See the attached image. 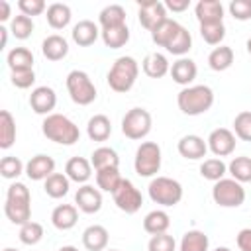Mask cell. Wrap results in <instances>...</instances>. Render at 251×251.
<instances>
[{
	"label": "cell",
	"mask_w": 251,
	"mask_h": 251,
	"mask_svg": "<svg viewBox=\"0 0 251 251\" xmlns=\"http://www.w3.org/2000/svg\"><path fill=\"white\" fill-rule=\"evenodd\" d=\"M4 214L16 226H24L31 220V194L24 182L16 180L8 186L6 202H4Z\"/></svg>",
	"instance_id": "6da1fadb"
},
{
	"label": "cell",
	"mask_w": 251,
	"mask_h": 251,
	"mask_svg": "<svg viewBox=\"0 0 251 251\" xmlns=\"http://www.w3.org/2000/svg\"><path fill=\"white\" fill-rule=\"evenodd\" d=\"M176 106L184 116H202L214 106V90L208 84H192L176 94Z\"/></svg>",
	"instance_id": "7a4b0ae2"
},
{
	"label": "cell",
	"mask_w": 251,
	"mask_h": 251,
	"mask_svg": "<svg viewBox=\"0 0 251 251\" xmlns=\"http://www.w3.org/2000/svg\"><path fill=\"white\" fill-rule=\"evenodd\" d=\"M41 131L49 141L59 143V145H75L80 139L78 126L65 114L53 112V114L45 116L41 122Z\"/></svg>",
	"instance_id": "3957f363"
},
{
	"label": "cell",
	"mask_w": 251,
	"mask_h": 251,
	"mask_svg": "<svg viewBox=\"0 0 251 251\" xmlns=\"http://www.w3.org/2000/svg\"><path fill=\"white\" fill-rule=\"evenodd\" d=\"M137 76H139V63L133 57L124 55L112 63V67L106 75V82L114 92L124 94L133 88Z\"/></svg>",
	"instance_id": "277c9868"
},
{
	"label": "cell",
	"mask_w": 251,
	"mask_h": 251,
	"mask_svg": "<svg viewBox=\"0 0 251 251\" xmlns=\"http://www.w3.org/2000/svg\"><path fill=\"white\" fill-rule=\"evenodd\" d=\"M149 198L165 208L176 206L182 200V184L171 176H153L147 186Z\"/></svg>",
	"instance_id": "5b68a950"
},
{
	"label": "cell",
	"mask_w": 251,
	"mask_h": 251,
	"mask_svg": "<svg viewBox=\"0 0 251 251\" xmlns=\"http://www.w3.org/2000/svg\"><path fill=\"white\" fill-rule=\"evenodd\" d=\"M67 92L71 96V100L78 106H88L96 100L98 92H96V86L90 78V75L86 71H80V69H75L67 75Z\"/></svg>",
	"instance_id": "8992f818"
},
{
	"label": "cell",
	"mask_w": 251,
	"mask_h": 251,
	"mask_svg": "<svg viewBox=\"0 0 251 251\" xmlns=\"http://www.w3.org/2000/svg\"><path fill=\"white\" fill-rule=\"evenodd\" d=\"M161 163H163V153L159 143L155 141H141V145L135 151L133 157V169L139 176L151 178L157 176V173L161 171Z\"/></svg>",
	"instance_id": "52a82bcc"
},
{
	"label": "cell",
	"mask_w": 251,
	"mask_h": 251,
	"mask_svg": "<svg viewBox=\"0 0 251 251\" xmlns=\"http://www.w3.org/2000/svg\"><path fill=\"white\" fill-rule=\"evenodd\" d=\"M151 126H153V118H151L149 110L139 108V106L127 110L126 116L122 118V133L133 141L147 137L151 131Z\"/></svg>",
	"instance_id": "ba28073f"
},
{
	"label": "cell",
	"mask_w": 251,
	"mask_h": 251,
	"mask_svg": "<svg viewBox=\"0 0 251 251\" xmlns=\"http://www.w3.org/2000/svg\"><path fill=\"white\" fill-rule=\"evenodd\" d=\"M212 200L222 208H239L245 202V188L235 178H222L212 186Z\"/></svg>",
	"instance_id": "9c48e42d"
},
{
	"label": "cell",
	"mask_w": 251,
	"mask_h": 251,
	"mask_svg": "<svg viewBox=\"0 0 251 251\" xmlns=\"http://www.w3.org/2000/svg\"><path fill=\"white\" fill-rule=\"evenodd\" d=\"M114 198V204L118 206V210L126 212V214H135L139 212L141 204H143V196L141 192L137 190V186L129 180V178H122L120 186L114 190L112 194Z\"/></svg>",
	"instance_id": "30bf717a"
},
{
	"label": "cell",
	"mask_w": 251,
	"mask_h": 251,
	"mask_svg": "<svg viewBox=\"0 0 251 251\" xmlns=\"http://www.w3.org/2000/svg\"><path fill=\"white\" fill-rule=\"evenodd\" d=\"M206 143H208V151H210L214 157H220V159H222V157H227V155H231V153L235 151L237 137H235V133H233L231 129H227V127H216V129L210 131Z\"/></svg>",
	"instance_id": "8fae6325"
},
{
	"label": "cell",
	"mask_w": 251,
	"mask_h": 251,
	"mask_svg": "<svg viewBox=\"0 0 251 251\" xmlns=\"http://www.w3.org/2000/svg\"><path fill=\"white\" fill-rule=\"evenodd\" d=\"M167 8L161 0H147V2H141L139 8H137V20L141 24V27H145L149 33L161 25L165 20H167Z\"/></svg>",
	"instance_id": "7c38bea8"
},
{
	"label": "cell",
	"mask_w": 251,
	"mask_h": 251,
	"mask_svg": "<svg viewBox=\"0 0 251 251\" xmlns=\"http://www.w3.org/2000/svg\"><path fill=\"white\" fill-rule=\"evenodd\" d=\"M29 106L35 114L39 116H49L53 114L55 106H57V94L51 86L43 84V86H35L29 94Z\"/></svg>",
	"instance_id": "4fadbf2b"
},
{
	"label": "cell",
	"mask_w": 251,
	"mask_h": 251,
	"mask_svg": "<svg viewBox=\"0 0 251 251\" xmlns=\"http://www.w3.org/2000/svg\"><path fill=\"white\" fill-rule=\"evenodd\" d=\"M75 206L84 214H96L102 208V190L92 184H80L75 192Z\"/></svg>",
	"instance_id": "5bb4252c"
},
{
	"label": "cell",
	"mask_w": 251,
	"mask_h": 251,
	"mask_svg": "<svg viewBox=\"0 0 251 251\" xmlns=\"http://www.w3.org/2000/svg\"><path fill=\"white\" fill-rule=\"evenodd\" d=\"M176 149H178L180 157H184L188 161H200L208 153V143L204 141V137H200L196 133H188V135H182L178 139Z\"/></svg>",
	"instance_id": "9a60e30c"
},
{
	"label": "cell",
	"mask_w": 251,
	"mask_h": 251,
	"mask_svg": "<svg viewBox=\"0 0 251 251\" xmlns=\"http://www.w3.org/2000/svg\"><path fill=\"white\" fill-rule=\"evenodd\" d=\"M53 173H55V159L45 153H37L25 163V175L29 180H47Z\"/></svg>",
	"instance_id": "2e32d148"
},
{
	"label": "cell",
	"mask_w": 251,
	"mask_h": 251,
	"mask_svg": "<svg viewBox=\"0 0 251 251\" xmlns=\"http://www.w3.org/2000/svg\"><path fill=\"white\" fill-rule=\"evenodd\" d=\"M169 75L176 84L186 88V86H192V82H194V78L198 75V67L190 57H178L171 65V73Z\"/></svg>",
	"instance_id": "e0dca14e"
},
{
	"label": "cell",
	"mask_w": 251,
	"mask_h": 251,
	"mask_svg": "<svg viewBox=\"0 0 251 251\" xmlns=\"http://www.w3.org/2000/svg\"><path fill=\"white\" fill-rule=\"evenodd\" d=\"M194 16L200 25L224 22V4L220 0H200L194 6Z\"/></svg>",
	"instance_id": "ac0fdd59"
},
{
	"label": "cell",
	"mask_w": 251,
	"mask_h": 251,
	"mask_svg": "<svg viewBox=\"0 0 251 251\" xmlns=\"http://www.w3.org/2000/svg\"><path fill=\"white\" fill-rule=\"evenodd\" d=\"M100 33L102 29L98 27V24H94L92 20H80L78 24L73 25L71 37L78 47H88L100 37Z\"/></svg>",
	"instance_id": "d6986e66"
},
{
	"label": "cell",
	"mask_w": 251,
	"mask_h": 251,
	"mask_svg": "<svg viewBox=\"0 0 251 251\" xmlns=\"http://www.w3.org/2000/svg\"><path fill=\"white\" fill-rule=\"evenodd\" d=\"M76 222H78V208L75 204H59L51 212V224L61 231L73 229Z\"/></svg>",
	"instance_id": "ffe728a7"
},
{
	"label": "cell",
	"mask_w": 251,
	"mask_h": 251,
	"mask_svg": "<svg viewBox=\"0 0 251 251\" xmlns=\"http://www.w3.org/2000/svg\"><path fill=\"white\" fill-rule=\"evenodd\" d=\"M141 69L149 78H163L165 75L171 73V63L167 55L153 51V53H147L145 59L141 61Z\"/></svg>",
	"instance_id": "44dd1931"
},
{
	"label": "cell",
	"mask_w": 251,
	"mask_h": 251,
	"mask_svg": "<svg viewBox=\"0 0 251 251\" xmlns=\"http://www.w3.org/2000/svg\"><path fill=\"white\" fill-rule=\"evenodd\" d=\"M110 233L104 226L92 224L82 231V245L86 251H106Z\"/></svg>",
	"instance_id": "7402d4cb"
},
{
	"label": "cell",
	"mask_w": 251,
	"mask_h": 251,
	"mask_svg": "<svg viewBox=\"0 0 251 251\" xmlns=\"http://www.w3.org/2000/svg\"><path fill=\"white\" fill-rule=\"evenodd\" d=\"M65 175L69 176V180L76 182V184H86L88 178L92 176V163L90 159L84 157H71L65 165Z\"/></svg>",
	"instance_id": "603a6c76"
},
{
	"label": "cell",
	"mask_w": 251,
	"mask_h": 251,
	"mask_svg": "<svg viewBox=\"0 0 251 251\" xmlns=\"http://www.w3.org/2000/svg\"><path fill=\"white\" fill-rule=\"evenodd\" d=\"M41 53L49 61H61L69 55V41L59 33H51L41 41Z\"/></svg>",
	"instance_id": "cb8c5ba5"
},
{
	"label": "cell",
	"mask_w": 251,
	"mask_h": 251,
	"mask_svg": "<svg viewBox=\"0 0 251 251\" xmlns=\"http://www.w3.org/2000/svg\"><path fill=\"white\" fill-rule=\"evenodd\" d=\"M45 18H47V24L53 29H65L73 20V12H71L69 4L53 2V4H49L47 12H45Z\"/></svg>",
	"instance_id": "d4e9b609"
},
{
	"label": "cell",
	"mask_w": 251,
	"mask_h": 251,
	"mask_svg": "<svg viewBox=\"0 0 251 251\" xmlns=\"http://www.w3.org/2000/svg\"><path fill=\"white\" fill-rule=\"evenodd\" d=\"M86 135L92 141H106L112 135V122L104 114H94L86 124Z\"/></svg>",
	"instance_id": "484cf974"
},
{
	"label": "cell",
	"mask_w": 251,
	"mask_h": 251,
	"mask_svg": "<svg viewBox=\"0 0 251 251\" xmlns=\"http://www.w3.org/2000/svg\"><path fill=\"white\" fill-rule=\"evenodd\" d=\"M90 163L94 171H102V169H118L120 167V157L116 153V149L112 147H96L90 155Z\"/></svg>",
	"instance_id": "4316f807"
},
{
	"label": "cell",
	"mask_w": 251,
	"mask_h": 251,
	"mask_svg": "<svg viewBox=\"0 0 251 251\" xmlns=\"http://www.w3.org/2000/svg\"><path fill=\"white\" fill-rule=\"evenodd\" d=\"M233 49L229 45H218L210 51L208 55V67L216 73H222V71H227L231 65H233Z\"/></svg>",
	"instance_id": "83f0119b"
},
{
	"label": "cell",
	"mask_w": 251,
	"mask_h": 251,
	"mask_svg": "<svg viewBox=\"0 0 251 251\" xmlns=\"http://www.w3.org/2000/svg\"><path fill=\"white\" fill-rule=\"evenodd\" d=\"M171 227V216L165 210H151L145 218H143V229L149 235H159V233H167V229Z\"/></svg>",
	"instance_id": "f1b7e54d"
},
{
	"label": "cell",
	"mask_w": 251,
	"mask_h": 251,
	"mask_svg": "<svg viewBox=\"0 0 251 251\" xmlns=\"http://www.w3.org/2000/svg\"><path fill=\"white\" fill-rule=\"evenodd\" d=\"M126 24V8L120 4H110L106 8L100 10L98 14V25L100 29H108V27H118Z\"/></svg>",
	"instance_id": "f546056e"
},
{
	"label": "cell",
	"mask_w": 251,
	"mask_h": 251,
	"mask_svg": "<svg viewBox=\"0 0 251 251\" xmlns=\"http://www.w3.org/2000/svg\"><path fill=\"white\" fill-rule=\"evenodd\" d=\"M210 237L202 229H188L178 243V251H208Z\"/></svg>",
	"instance_id": "4dcf8cb0"
},
{
	"label": "cell",
	"mask_w": 251,
	"mask_h": 251,
	"mask_svg": "<svg viewBox=\"0 0 251 251\" xmlns=\"http://www.w3.org/2000/svg\"><path fill=\"white\" fill-rule=\"evenodd\" d=\"M69 188H71V180L65 173H53L47 180H43V190L49 198H63L69 194Z\"/></svg>",
	"instance_id": "1f68e13d"
},
{
	"label": "cell",
	"mask_w": 251,
	"mask_h": 251,
	"mask_svg": "<svg viewBox=\"0 0 251 251\" xmlns=\"http://www.w3.org/2000/svg\"><path fill=\"white\" fill-rule=\"evenodd\" d=\"M178 29H180V24H178L176 20L167 18L161 25H157V27L151 31V39H153V43H155L157 47H165V49H167V45L173 41V37L176 35Z\"/></svg>",
	"instance_id": "d6a6232c"
},
{
	"label": "cell",
	"mask_w": 251,
	"mask_h": 251,
	"mask_svg": "<svg viewBox=\"0 0 251 251\" xmlns=\"http://www.w3.org/2000/svg\"><path fill=\"white\" fill-rule=\"evenodd\" d=\"M6 63L10 71H24V69H33V53L27 47H14L6 55Z\"/></svg>",
	"instance_id": "836d02e7"
},
{
	"label": "cell",
	"mask_w": 251,
	"mask_h": 251,
	"mask_svg": "<svg viewBox=\"0 0 251 251\" xmlns=\"http://www.w3.org/2000/svg\"><path fill=\"white\" fill-rule=\"evenodd\" d=\"M100 37H102L106 47L120 49V47H124L129 41V27H127V24L118 25V27H108V29H102Z\"/></svg>",
	"instance_id": "e575fe53"
},
{
	"label": "cell",
	"mask_w": 251,
	"mask_h": 251,
	"mask_svg": "<svg viewBox=\"0 0 251 251\" xmlns=\"http://www.w3.org/2000/svg\"><path fill=\"white\" fill-rule=\"evenodd\" d=\"M16 141V120L8 110L0 112V149H10Z\"/></svg>",
	"instance_id": "d590c367"
},
{
	"label": "cell",
	"mask_w": 251,
	"mask_h": 251,
	"mask_svg": "<svg viewBox=\"0 0 251 251\" xmlns=\"http://www.w3.org/2000/svg\"><path fill=\"white\" fill-rule=\"evenodd\" d=\"M226 173H227V165L220 157H210V159H204L200 163V175L206 180L218 182V180H222L226 176Z\"/></svg>",
	"instance_id": "8d00e7d4"
},
{
	"label": "cell",
	"mask_w": 251,
	"mask_h": 251,
	"mask_svg": "<svg viewBox=\"0 0 251 251\" xmlns=\"http://www.w3.org/2000/svg\"><path fill=\"white\" fill-rule=\"evenodd\" d=\"M227 173L231 175V178H235L237 182H251V157L241 155V157H233L227 165Z\"/></svg>",
	"instance_id": "74e56055"
},
{
	"label": "cell",
	"mask_w": 251,
	"mask_h": 251,
	"mask_svg": "<svg viewBox=\"0 0 251 251\" xmlns=\"http://www.w3.org/2000/svg\"><path fill=\"white\" fill-rule=\"evenodd\" d=\"M190 49H192V35L184 25H180V29L176 31L173 41L167 45V53L176 55V57H184Z\"/></svg>",
	"instance_id": "f35d334b"
},
{
	"label": "cell",
	"mask_w": 251,
	"mask_h": 251,
	"mask_svg": "<svg viewBox=\"0 0 251 251\" xmlns=\"http://www.w3.org/2000/svg\"><path fill=\"white\" fill-rule=\"evenodd\" d=\"M120 182H122V175H120L118 169H102V171H96V186L102 192L114 194V190L120 186Z\"/></svg>",
	"instance_id": "ab89813d"
},
{
	"label": "cell",
	"mask_w": 251,
	"mask_h": 251,
	"mask_svg": "<svg viewBox=\"0 0 251 251\" xmlns=\"http://www.w3.org/2000/svg\"><path fill=\"white\" fill-rule=\"evenodd\" d=\"M33 29H35V24H33V18H29V16L18 14V16H14L12 22H10V31H12V35H14L16 39H22V41H24V39L31 37Z\"/></svg>",
	"instance_id": "60d3db41"
},
{
	"label": "cell",
	"mask_w": 251,
	"mask_h": 251,
	"mask_svg": "<svg viewBox=\"0 0 251 251\" xmlns=\"http://www.w3.org/2000/svg\"><path fill=\"white\" fill-rule=\"evenodd\" d=\"M200 37L208 43V45H222L224 37H226V25L224 22L218 24H202L200 25Z\"/></svg>",
	"instance_id": "b9f144b4"
},
{
	"label": "cell",
	"mask_w": 251,
	"mask_h": 251,
	"mask_svg": "<svg viewBox=\"0 0 251 251\" xmlns=\"http://www.w3.org/2000/svg\"><path fill=\"white\" fill-rule=\"evenodd\" d=\"M20 241L24 245H37L43 239V226L39 222H27L24 226H20V233H18Z\"/></svg>",
	"instance_id": "7bdbcfd3"
},
{
	"label": "cell",
	"mask_w": 251,
	"mask_h": 251,
	"mask_svg": "<svg viewBox=\"0 0 251 251\" xmlns=\"http://www.w3.org/2000/svg\"><path fill=\"white\" fill-rule=\"evenodd\" d=\"M22 173H25V165L22 163V159L14 157V155H6L0 161V175L8 180H16Z\"/></svg>",
	"instance_id": "ee69618b"
},
{
	"label": "cell",
	"mask_w": 251,
	"mask_h": 251,
	"mask_svg": "<svg viewBox=\"0 0 251 251\" xmlns=\"http://www.w3.org/2000/svg\"><path fill=\"white\" fill-rule=\"evenodd\" d=\"M233 133L241 141H251V112L243 110L233 118Z\"/></svg>",
	"instance_id": "f6af8a7d"
},
{
	"label": "cell",
	"mask_w": 251,
	"mask_h": 251,
	"mask_svg": "<svg viewBox=\"0 0 251 251\" xmlns=\"http://www.w3.org/2000/svg\"><path fill=\"white\" fill-rule=\"evenodd\" d=\"M147 251H176V241L169 233L151 235V239L147 243Z\"/></svg>",
	"instance_id": "bcb514c9"
},
{
	"label": "cell",
	"mask_w": 251,
	"mask_h": 251,
	"mask_svg": "<svg viewBox=\"0 0 251 251\" xmlns=\"http://www.w3.org/2000/svg\"><path fill=\"white\" fill-rule=\"evenodd\" d=\"M10 80L16 88H31L35 84V73L33 69H24V71H10Z\"/></svg>",
	"instance_id": "7dc6e473"
},
{
	"label": "cell",
	"mask_w": 251,
	"mask_h": 251,
	"mask_svg": "<svg viewBox=\"0 0 251 251\" xmlns=\"http://www.w3.org/2000/svg\"><path fill=\"white\" fill-rule=\"evenodd\" d=\"M229 14L237 22H247L251 20V0H231L227 6Z\"/></svg>",
	"instance_id": "c3c4849f"
},
{
	"label": "cell",
	"mask_w": 251,
	"mask_h": 251,
	"mask_svg": "<svg viewBox=\"0 0 251 251\" xmlns=\"http://www.w3.org/2000/svg\"><path fill=\"white\" fill-rule=\"evenodd\" d=\"M18 8H20V14L33 18V16H41L43 12H47L49 6L43 0H20Z\"/></svg>",
	"instance_id": "681fc988"
},
{
	"label": "cell",
	"mask_w": 251,
	"mask_h": 251,
	"mask_svg": "<svg viewBox=\"0 0 251 251\" xmlns=\"http://www.w3.org/2000/svg\"><path fill=\"white\" fill-rule=\"evenodd\" d=\"M235 243H237L239 251H251V227L239 229V233L235 237Z\"/></svg>",
	"instance_id": "f907efd6"
},
{
	"label": "cell",
	"mask_w": 251,
	"mask_h": 251,
	"mask_svg": "<svg viewBox=\"0 0 251 251\" xmlns=\"http://www.w3.org/2000/svg\"><path fill=\"white\" fill-rule=\"evenodd\" d=\"M163 4H165V8H167V12H184V10L190 6L188 0H167V2H163Z\"/></svg>",
	"instance_id": "816d5d0a"
},
{
	"label": "cell",
	"mask_w": 251,
	"mask_h": 251,
	"mask_svg": "<svg viewBox=\"0 0 251 251\" xmlns=\"http://www.w3.org/2000/svg\"><path fill=\"white\" fill-rule=\"evenodd\" d=\"M12 18V6L8 0H0V22H8Z\"/></svg>",
	"instance_id": "f5cc1de1"
},
{
	"label": "cell",
	"mask_w": 251,
	"mask_h": 251,
	"mask_svg": "<svg viewBox=\"0 0 251 251\" xmlns=\"http://www.w3.org/2000/svg\"><path fill=\"white\" fill-rule=\"evenodd\" d=\"M8 43V29L4 25H0V49H4Z\"/></svg>",
	"instance_id": "db71d44e"
},
{
	"label": "cell",
	"mask_w": 251,
	"mask_h": 251,
	"mask_svg": "<svg viewBox=\"0 0 251 251\" xmlns=\"http://www.w3.org/2000/svg\"><path fill=\"white\" fill-rule=\"evenodd\" d=\"M59 251H78V249H76L75 245H63V247H61Z\"/></svg>",
	"instance_id": "11a10c76"
},
{
	"label": "cell",
	"mask_w": 251,
	"mask_h": 251,
	"mask_svg": "<svg viewBox=\"0 0 251 251\" xmlns=\"http://www.w3.org/2000/svg\"><path fill=\"white\" fill-rule=\"evenodd\" d=\"M245 49H247V53H249V55H251V37H249V39H247V43H245Z\"/></svg>",
	"instance_id": "9f6ffc18"
},
{
	"label": "cell",
	"mask_w": 251,
	"mask_h": 251,
	"mask_svg": "<svg viewBox=\"0 0 251 251\" xmlns=\"http://www.w3.org/2000/svg\"><path fill=\"white\" fill-rule=\"evenodd\" d=\"M214 251H231V249H229V247H226V245H222V247H216Z\"/></svg>",
	"instance_id": "6f0895ef"
},
{
	"label": "cell",
	"mask_w": 251,
	"mask_h": 251,
	"mask_svg": "<svg viewBox=\"0 0 251 251\" xmlns=\"http://www.w3.org/2000/svg\"><path fill=\"white\" fill-rule=\"evenodd\" d=\"M2 251H18V249H14V247H6V249H2Z\"/></svg>",
	"instance_id": "680465c9"
},
{
	"label": "cell",
	"mask_w": 251,
	"mask_h": 251,
	"mask_svg": "<svg viewBox=\"0 0 251 251\" xmlns=\"http://www.w3.org/2000/svg\"><path fill=\"white\" fill-rule=\"evenodd\" d=\"M106 251H120V249H106Z\"/></svg>",
	"instance_id": "91938a15"
}]
</instances>
